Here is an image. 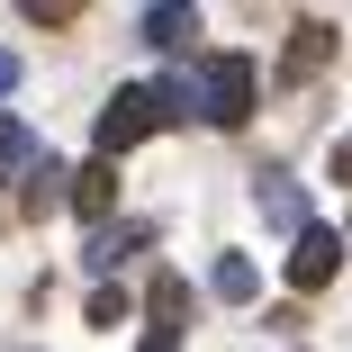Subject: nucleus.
<instances>
[{"label": "nucleus", "mask_w": 352, "mask_h": 352, "mask_svg": "<svg viewBox=\"0 0 352 352\" xmlns=\"http://www.w3.org/2000/svg\"><path fill=\"white\" fill-rule=\"evenodd\" d=\"M181 307H190V289L163 271V280H154V334H172V325H181Z\"/></svg>", "instance_id": "1a4fd4ad"}, {"label": "nucleus", "mask_w": 352, "mask_h": 352, "mask_svg": "<svg viewBox=\"0 0 352 352\" xmlns=\"http://www.w3.org/2000/svg\"><path fill=\"white\" fill-rule=\"evenodd\" d=\"M73 208H82V217L100 226L109 208H118V172H109V163H82V172H73Z\"/></svg>", "instance_id": "20e7f679"}, {"label": "nucleus", "mask_w": 352, "mask_h": 352, "mask_svg": "<svg viewBox=\"0 0 352 352\" xmlns=\"http://www.w3.org/2000/svg\"><path fill=\"white\" fill-rule=\"evenodd\" d=\"M325 54H334V28H316V19H307V28H298V45H289V73H316Z\"/></svg>", "instance_id": "423d86ee"}, {"label": "nucleus", "mask_w": 352, "mask_h": 352, "mask_svg": "<svg viewBox=\"0 0 352 352\" xmlns=\"http://www.w3.org/2000/svg\"><path fill=\"white\" fill-rule=\"evenodd\" d=\"M172 118H190L181 82H126V91L100 109V163H118L126 145H145V135H154V126H172Z\"/></svg>", "instance_id": "f257e3e1"}, {"label": "nucleus", "mask_w": 352, "mask_h": 352, "mask_svg": "<svg viewBox=\"0 0 352 352\" xmlns=\"http://www.w3.org/2000/svg\"><path fill=\"white\" fill-rule=\"evenodd\" d=\"M262 217H271V226H307V217H298V190H289V181H262Z\"/></svg>", "instance_id": "9d476101"}, {"label": "nucleus", "mask_w": 352, "mask_h": 352, "mask_svg": "<svg viewBox=\"0 0 352 352\" xmlns=\"http://www.w3.org/2000/svg\"><path fill=\"white\" fill-rule=\"evenodd\" d=\"M208 289H217L226 307H244V298H253V262H244V253H226L217 271H208Z\"/></svg>", "instance_id": "39448f33"}, {"label": "nucleus", "mask_w": 352, "mask_h": 352, "mask_svg": "<svg viewBox=\"0 0 352 352\" xmlns=\"http://www.w3.org/2000/svg\"><path fill=\"white\" fill-rule=\"evenodd\" d=\"M28 163H36V135L19 118H0V172H28Z\"/></svg>", "instance_id": "6e6552de"}, {"label": "nucleus", "mask_w": 352, "mask_h": 352, "mask_svg": "<svg viewBox=\"0 0 352 352\" xmlns=\"http://www.w3.org/2000/svg\"><path fill=\"white\" fill-rule=\"evenodd\" d=\"M181 100H190L208 126H244V118H253V54H208L199 82H181Z\"/></svg>", "instance_id": "f03ea898"}, {"label": "nucleus", "mask_w": 352, "mask_h": 352, "mask_svg": "<svg viewBox=\"0 0 352 352\" xmlns=\"http://www.w3.org/2000/svg\"><path fill=\"white\" fill-rule=\"evenodd\" d=\"M190 10H145V45H190Z\"/></svg>", "instance_id": "0eeeda50"}, {"label": "nucleus", "mask_w": 352, "mask_h": 352, "mask_svg": "<svg viewBox=\"0 0 352 352\" xmlns=\"http://www.w3.org/2000/svg\"><path fill=\"white\" fill-rule=\"evenodd\" d=\"M135 352H181V343H172V334H145V343H135Z\"/></svg>", "instance_id": "f8f14e48"}, {"label": "nucleus", "mask_w": 352, "mask_h": 352, "mask_svg": "<svg viewBox=\"0 0 352 352\" xmlns=\"http://www.w3.org/2000/svg\"><path fill=\"white\" fill-rule=\"evenodd\" d=\"M0 91H19V54H0Z\"/></svg>", "instance_id": "9b49d317"}, {"label": "nucleus", "mask_w": 352, "mask_h": 352, "mask_svg": "<svg viewBox=\"0 0 352 352\" xmlns=\"http://www.w3.org/2000/svg\"><path fill=\"white\" fill-rule=\"evenodd\" d=\"M334 271H343V235H334V226H298V244H289V289H325Z\"/></svg>", "instance_id": "7ed1b4c3"}]
</instances>
